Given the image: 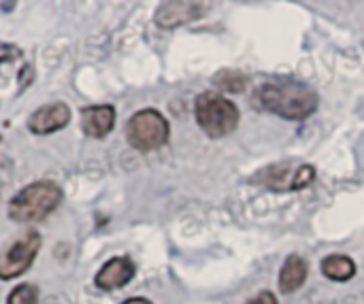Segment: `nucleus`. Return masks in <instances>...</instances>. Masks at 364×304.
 <instances>
[{"mask_svg": "<svg viewBox=\"0 0 364 304\" xmlns=\"http://www.w3.org/2000/svg\"><path fill=\"white\" fill-rule=\"evenodd\" d=\"M254 107L288 121H303L318 109V94L311 85L296 79H271L256 87Z\"/></svg>", "mask_w": 364, "mask_h": 304, "instance_id": "f257e3e1", "label": "nucleus"}, {"mask_svg": "<svg viewBox=\"0 0 364 304\" xmlns=\"http://www.w3.org/2000/svg\"><path fill=\"white\" fill-rule=\"evenodd\" d=\"M62 202V190L51 181H36L26 185L9 202V217L17 224H32L45 219Z\"/></svg>", "mask_w": 364, "mask_h": 304, "instance_id": "f03ea898", "label": "nucleus"}, {"mask_svg": "<svg viewBox=\"0 0 364 304\" xmlns=\"http://www.w3.org/2000/svg\"><path fill=\"white\" fill-rule=\"evenodd\" d=\"M194 115H196L200 130L211 139H224L230 132H235L239 126L237 104L213 92H203L196 98Z\"/></svg>", "mask_w": 364, "mask_h": 304, "instance_id": "7ed1b4c3", "label": "nucleus"}, {"mask_svg": "<svg viewBox=\"0 0 364 304\" xmlns=\"http://www.w3.org/2000/svg\"><path fill=\"white\" fill-rule=\"evenodd\" d=\"M171 126L166 117L156 109H143L134 113L126 124V141L136 151H154L166 145Z\"/></svg>", "mask_w": 364, "mask_h": 304, "instance_id": "20e7f679", "label": "nucleus"}, {"mask_svg": "<svg viewBox=\"0 0 364 304\" xmlns=\"http://www.w3.org/2000/svg\"><path fill=\"white\" fill-rule=\"evenodd\" d=\"M314 179H316V168L311 164H299L296 168L290 164H271L252 177L254 183H260L275 192H299L309 188Z\"/></svg>", "mask_w": 364, "mask_h": 304, "instance_id": "39448f33", "label": "nucleus"}, {"mask_svg": "<svg viewBox=\"0 0 364 304\" xmlns=\"http://www.w3.org/2000/svg\"><path fill=\"white\" fill-rule=\"evenodd\" d=\"M38 249H41V234L34 230L26 232L23 237L6 245V249L0 254V279L11 281L15 277H21L36 260Z\"/></svg>", "mask_w": 364, "mask_h": 304, "instance_id": "423d86ee", "label": "nucleus"}, {"mask_svg": "<svg viewBox=\"0 0 364 304\" xmlns=\"http://www.w3.org/2000/svg\"><path fill=\"white\" fill-rule=\"evenodd\" d=\"M209 4L205 2H192V0H171L162 2L156 11V23L164 30H173L179 26H186L207 13Z\"/></svg>", "mask_w": 364, "mask_h": 304, "instance_id": "0eeeda50", "label": "nucleus"}, {"mask_svg": "<svg viewBox=\"0 0 364 304\" xmlns=\"http://www.w3.org/2000/svg\"><path fill=\"white\" fill-rule=\"evenodd\" d=\"M68 121H70V109L64 102H51V104L36 109L30 115L28 128L34 134H51L68 126Z\"/></svg>", "mask_w": 364, "mask_h": 304, "instance_id": "6e6552de", "label": "nucleus"}, {"mask_svg": "<svg viewBox=\"0 0 364 304\" xmlns=\"http://www.w3.org/2000/svg\"><path fill=\"white\" fill-rule=\"evenodd\" d=\"M136 273V266L130 258H111L98 273H96V288L105 290V292H113L119 290L124 286H128L132 281Z\"/></svg>", "mask_w": 364, "mask_h": 304, "instance_id": "1a4fd4ad", "label": "nucleus"}, {"mask_svg": "<svg viewBox=\"0 0 364 304\" xmlns=\"http://www.w3.org/2000/svg\"><path fill=\"white\" fill-rule=\"evenodd\" d=\"M115 126V109L111 104H92L81 109V128L92 139H105Z\"/></svg>", "mask_w": 364, "mask_h": 304, "instance_id": "9d476101", "label": "nucleus"}, {"mask_svg": "<svg viewBox=\"0 0 364 304\" xmlns=\"http://www.w3.org/2000/svg\"><path fill=\"white\" fill-rule=\"evenodd\" d=\"M307 273H309L307 262L301 256H296V254L288 256L279 271V290L284 294H292V292L301 290L303 283L307 281Z\"/></svg>", "mask_w": 364, "mask_h": 304, "instance_id": "9b49d317", "label": "nucleus"}, {"mask_svg": "<svg viewBox=\"0 0 364 304\" xmlns=\"http://www.w3.org/2000/svg\"><path fill=\"white\" fill-rule=\"evenodd\" d=\"M322 275L331 281H350L356 275V264L348 256H328L322 260Z\"/></svg>", "mask_w": 364, "mask_h": 304, "instance_id": "f8f14e48", "label": "nucleus"}, {"mask_svg": "<svg viewBox=\"0 0 364 304\" xmlns=\"http://www.w3.org/2000/svg\"><path fill=\"white\" fill-rule=\"evenodd\" d=\"M213 81L218 87H222L224 92H230V94H241L247 87V77L237 70H222L215 75Z\"/></svg>", "mask_w": 364, "mask_h": 304, "instance_id": "ddd939ff", "label": "nucleus"}, {"mask_svg": "<svg viewBox=\"0 0 364 304\" xmlns=\"http://www.w3.org/2000/svg\"><path fill=\"white\" fill-rule=\"evenodd\" d=\"M6 304H38V290L30 283H21L9 294Z\"/></svg>", "mask_w": 364, "mask_h": 304, "instance_id": "4468645a", "label": "nucleus"}, {"mask_svg": "<svg viewBox=\"0 0 364 304\" xmlns=\"http://www.w3.org/2000/svg\"><path fill=\"white\" fill-rule=\"evenodd\" d=\"M21 55L19 47L11 45V43H0V64H6V62H13Z\"/></svg>", "mask_w": 364, "mask_h": 304, "instance_id": "2eb2a0df", "label": "nucleus"}, {"mask_svg": "<svg viewBox=\"0 0 364 304\" xmlns=\"http://www.w3.org/2000/svg\"><path fill=\"white\" fill-rule=\"evenodd\" d=\"M247 304H279L273 292H260L258 296H254L252 300H247Z\"/></svg>", "mask_w": 364, "mask_h": 304, "instance_id": "dca6fc26", "label": "nucleus"}, {"mask_svg": "<svg viewBox=\"0 0 364 304\" xmlns=\"http://www.w3.org/2000/svg\"><path fill=\"white\" fill-rule=\"evenodd\" d=\"M124 304H151L147 298H128Z\"/></svg>", "mask_w": 364, "mask_h": 304, "instance_id": "f3484780", "label": "nucleus"}, {"mask_svg": "<svg viewBox=\"0 0 364 304\" xmlns=\"http://www.w3.org/2000/svg\"><path fill=\"white\" fill-rule=\"evenodd\" d=\"M0 141H2V139H0Z\"/></svg>", "mask_w": 364, "mask_h": 304, "instance_id": "a211bd4d", "label": "nucleus"}]
</instances>
